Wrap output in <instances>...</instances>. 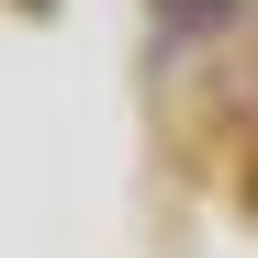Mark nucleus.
<instances>
[{
    "mask_svg": "<svg viewBox=\"0 0 258 258\" xmlns=\"http://www.w3.org/2000/svg\"><path fill=\"white\" fill-rule=\"evenodd\" d=\"M225 12H236V0H157V23H168V34H213Z\"/></svg>",
    "mask_w": 258,
    "mask_h": 258,
    "instance_id": "1",
    "label": "nucleus"
}]
</instances>
